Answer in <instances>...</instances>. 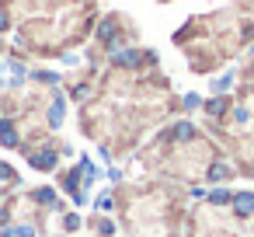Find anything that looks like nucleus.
<instances>
[{
	"instance_id": "f257e3e1",
	"label": "nucleus",
	"mask_w": 254,
	"mask_h": 237,
	"mask_svg": "<svg viewBox=\"0 0 254 237\" xmlns=\"http://www.w3.org/2000/svg\"><path fill=\"white\" fill-rule=\"evenodd\" d=\"M21 154H25V160H28L32 171L49 174V171L60 167V150H56L49 140H42V143H21Z\"/></svg>"
},
{
	"instance_id": "f03ea898",
	"label": "nucleus",
	"mask_w": 254,
	"mask_h": 237,
	"mask_svg": "<svg viewBox=\"0 0 254 237\" xmlns=\"http://www.w3.org/2000/svg\"><path fill=\"white\" fill-rule=\"evenodd\" d=\"M108 63H112L115 70H143V63H146V67H157V53H143V49H122V53L108 56Z\"/></svg>"
},
{
	"instance_id": "7ed1b4c3",
	"label": "nucleus",
	"mask_w": 254,
	"mask_h": 237,
	"mask_svg": "<svg viewBox=\"0 0 254 237\" xmlns=\"http://www.w3.org/2000/svg\"><path fill=\"white\" fill-rule=\"evenodd\" d=\"M28 199H32V206H39V209H49V213H66V202L60 199V192L53 188V185H39V188H32L28 192Z\"/></svg>"
},
{
	"instance_id": "20e7f679",
	"label": "nucleus",
	"mask_w": 254,
	"mask_h": 237,
	"mask_svg": "<svg viewBox=\"0 0 254 237\" xmlns=\"http://www.w3.org/2000/svg\"><path fill=\"white\" fill-rule=\"evenodd\" d=\"M122 25H126V18H122V14H105V18L98 21V28H94V42L105 49L112 39L126 35V32H122ZM129 32H132V28H129Z\"/></svg>"
},
{
	"instance_id": "39448f33",
	"label": "nucleus",
	"mask_w": 254,
	"mask_h": 237,
	"mask_svg": "<svg viewBox=\"0 0 254 237\" xmlns=\"http://www.w3.org/2000/svg\"><path fill=\"white\" fill-rule=\"evenodd\" d=\"M202 112L212 119V122H223L230 112H233V94H209L202 101Z\"/></svg>"
},
{
	"instance_id": "423d86ee",
	"label": "nucleus",
	"mask_w": 254,
	"mask_h": 237,
	"mask_svg": "<svg viewBox=\"0 0 254 237\" xmlns=\"http://www.w3.org/2000/svg\"><path fill=\"white\" fill-rule=\"evenodd\" d=\"M63 119H66V94L60 87H53L49 91V108H46V126L49 129H60Z\"/></svg>"
},
{
	"instance_id": "0eeeda50",
	"label": "nucleus",
	"mask_w": 254,
	"mask_h": 237,
	"mask_svg": "<svg viewBox=\"0 0 254 237\" xmlns=\"http://www.w3.org/2000/svg\"><path fill=\"white\" fill-rule=\"evenodd\" d=\"M167 140H171V143H178V147L195 143V140H198V126H195V122H188V119H178V122H171Z\"/></svg>"
},
{
	"instance_id": "6e6552de",
	"label": "nucleus",
	"mask_w": 254,
	"mask_h": 237,
	"mask_svg": "<svg viewBox=\"0 0 254 237\" xmlns=\"http://www.w3.org/2000/svg\"><path fill=\"white\" fill-rule=\"evenodd\" d=\"M0 143L7 150H21V133H18V119L14 115H0Z\"/></svg>"
},
{
	"instance_id": "1a4fd4ad",
	"label": "nucleus",
	"mask_w": 254,
	"mask_h": 237,
	"mask_svg": "<svg viewBox=\"0 0 254 237\" xmlns=\"http://www.w3.org/2000/svg\"><path fill=\"white\" fill-rule=\"evenodd\" d=\"M230 213L237 220H254V188H244V192H233V202H230Z\"/></svg>"
},
{
	"instance_id": "9d476101",
	"label": "nucleus",
	"mask_w": 254,
	"mask_h": 237,
	"mask_svg": "<svg viewBox=\"0 0 254 237\" xmlns=\"http://www.w3.org/2000/svg\"><path fill=\"white\" fill-rule=\"evenodd\" d=\"M237 171H233V164L230 160H223V157H216V160H209V167H205V181L209 185H223V181H230Z\"/></svg>"
},
{
	"instance_id": "9b49d317",
	"label": "nucleus",
	"mask_w": 254,
	"mask_h": 237,
	"mask_svg": "<svg viewBox=\"0 0 254 237\" xmlns=\"http://www.w3.org/2000/svg\"><path fill=\"white\" fill-rule=\"evenodd\" d=\"M60 188L73 199V195H80L84 192V174H80V167H66L63 174H60Z\"/></svg>"
},
{
	"instance_id": "f8f14e48",
	"label": "nucleus",
	"mask_w": 254,
	"mask_h": 237,
	"mask_svg": "<svg viewBox=\"0 0 254 237\" xmlns=\"http://www.w3.org/2000/svg\"><path fill=\"white\" fill-rule=\"evenodd\" d=\"M205 202L216 206V209H226V206L233 202V188H226V185H212L209 195H205Z\"/></svg>"
},
{
	"instance_id": "ddd939ff",
	"label": "nucleus",
	"mask_w": 254,
	"mask_h": 237,
	"mask_svg": "<svg viewBox=\"0 0 254 237\" xmlns=\"http://www.w3.org/2000/svg\"><path fill=\"white\" fill-rule=\"evenodd\" d=\"M233 84H237V70H226V74H219V77H212V94H230L233 91Z\"/></svg>"
},
{
	"instance_id": "4468645a",
	"label": "nucleus",
	"mask_w": 254,
	"mask_h": 237,
	"mask_svg": "<svg viewBox=\"0 0 254 237\" xmlns=\"http://www.w3.org/2000/svg\"><path fill=\"white\" fill-rule=\"evenodd\" d=\"M202 101H205V98H202L198 91H188V94H181V112H188V115H191V112H198V108H202Z\"/></svg>"
},
{
	"instance_id": "2eb2a0df",
	"label": "nucleus",
	"mask_w": 254,
	"mask_h": 237,
	"mask_svg": "<svg viewBox=\"0 0 254 237\" xmlns=\"http://www.w3.org/2000/svg\"><path fill=\"white\" fill-rule=\"evenodd\" d=\"M115 230H119V227H115V220H112V216L94 220V234H98V237H115Z\"/></svg>"
},
{
	"instance_id": "dca6fc26",
	"label": "nucleus",
	"mask_w": 254,
	"mask_h": 237,
	"mask_svg": "<svg viewBox=\"0 0 254 237\" xmlns=\"http://www.w3.org/2000/svg\"><path fill=\"white\" fill-rule=\"evenodd\" d=\"M80 223H84V220H80V213H70V209L63 213V234H77V230H80Z\"/></svg>"
},
{
	"instance_id": "f3484780",
	"label": "nucleus",
	"mask_w": 254,
	"mask_h": 237,
	"mask_svg": "<svg viewBox=\"0 0 254 237\" xmlns=\"http://www.w3.org/2000/svg\"><path fill=\"white\" fill-rule=\"evenodd\" d=\"M230 119H233L237 126H247V122H251V108H247V105H233Z\"/></svg>"
},
{
	"instance_id": "a211bd4d",
	"label": "nucleus",
	"mask_w": 254,
	"mask_h": 237,
	"mask_svg": "<svg viewBox=\"0 0 254 237\" xmlns=\"http://www.w3.org/2000/svg\"><path fill=\"white\" fill-rule=\"evenodd\" d=\"M94 209H98V213H112V209H115L112 192H101V195H98V202H94Z\"/></svg>"
},
{
	"instance_id": "6ab92c4d",
	"label": "nucleus",
	"mask_w": 254,
	"mask_h": 237,
	"mask_svg": "<svg viewBox=\"0 0 254 237\" xmlns=\"http://www.w3.org/2000/svg\"><path fill=\"white\" fill-rule=\"evenodd\" d=\"M94 91H91V84H73V91H70V98L73 101H87Z\"/></svg>"
},
{
	"instance_id": "aec40b11",
	"label": "nucleus",
	"mask_w": 254,
	"mask_h": 237,
	"mask_svg": "<svg viewBox=\"0 0 254 237\" xmlns=\"http://www.w3.org/2000/svg\"><path fill=\"white\" fill-rule=\"evenodd\" d=\"M11 230H14V237H39V230L32 223H11Z\"/></svg>"
},
{
	"instance_id": "412c9836",
	"label": "nucleus",
	"mask_w": 254,
	"mask_h": 237,
	"mask_svg": "<svg viewBox=\"0 0 254 237\" xmlns=\"http://www.w3.org/2000/svg\"><path fill=\"white\" fill-rule=\"evenodd\" d=\"M0 181H7V185H18V171H14L11 164H4V160H0Z\"/></svg>"
},
{
	"instance_id": "4be33fe9",
	"label": "nucleus",
	"mask_w": 254,
	"mask_h": 237,
	"mask_svg": "<svg viewBox=\"0 0 254 237\" xmlns=\"http://www.w3.org/2000/svg\"><path fill=\"white\" fill-rule=\"evenodd\" d=\"M188 195H191L195 202H205V195H209V188H202V185H195V188H188Z\"/></svg>"
},
{
	"instance_id": "5701e85b",
	"label": "nucleus",
	"mask_w": 254,
	"mask_h": 237,
	"mask_svg": "<svg viewBox=\"0 0 254 237\" xmlns=\"http://www.w3.org/2000/svg\"><path fill=\"white\" fill-rule=\"evenodd\" d=\"M11 28V14H7V7H0V35H4Z\"/></svg>"
},
{
	"instance_id": "b1692460",
	"label": "nucleus",
	"mask_w": 254,
	"mask_h": 237,
	"mask_svg": "<svg viewBox=\"0 0 254 237\" xmlns=\"http://www.w3.org/2000/svg\"><path fill=\"white\" fill-rule=\"evenodd\" d=\"M11 223V209L7 206H0V227H7Z\"/></svg>"
},
{
	"instance_id": "393cba45",
	"label": "nucleus",
	"mask_w": 254,
	"mask_h": 237,
	"mask_svg": "<svg viewBox=\"0 0 254 237\" xmlns=\"http://www.w3.org/2000/svg\"><path fill=\"white\" fill-rule=\"evenodd\" d=\"M108 178H112V181H122V171H119V167L112 164V167H108Z\"/></svg>"
},
{
	"instance_id": "a878e982",
	"label": "nucleus",
	"mask_w": 254,
	"mask_h": 237,
	"mask_svg": "<svg viewBox=\"0 0 254 237\" xmlns=\"http://www.w3.org/2000/svg\"><path fill=\"white\" fill-rule=\"evenodd\" d=\"M247 56H251V60H254V39H251V42H247Z\"/></svg>"
},
{
	"instance_id": "bb28decb",
	"label": "nucleus",
	"mask_w": 254,
	"mask_h": 237,
	"mask_svg": "<svg viewBox=\"0 0 254 237\" xmlns=\"http://www.w3.org/2000/svg\"><path fill=\"white\" fill-rule=\"evenodd\" d=\"M247 94H251V98H254V80H251V84H247Z\"/></svg>"
},
{
	"instance_id": "cd10ccee",
	"label": "nucleus",
	"mask_w": 254,
	"mask_h": 237,
	"mask_svg": "<svg viewBox=\"0 0 254 237\" xmlns=\"http://www.w3.org/2000/svg\"><path fill=\"white\" fill-rule=\"evenodd\" d=\"M247 4H254V0H247Z\"/></svg>"
},
{
	"instance_id": "c85d7f7f",
	"label": "nucleus",
	"mask_w": 254,
	"mask_h": 237,
	"mask_svg": "<svg viewBox=\"0 0 254 237\" xmlns=\"http://www.w3.org/2000/svg\"><path fill=\"white\" fill-rule=\"evenodd\" d=\"M160 4H167V0H160Z\"/></svg>"
},
{
	"instance_id": "c756f323",
	"label": "nucleus",
	"mask_w": 254,
	"mask_h": 237,
	"mask_svg": "<svg viewBox=\"0 0 254 237\" xmlns=\"http://www.w3.org/2000/svg\"><path fill=\"white\" fill-rule=\"evenodd\" d=\"M251 237H254V234H251Z\"/></svg>"
}]
</instances>
